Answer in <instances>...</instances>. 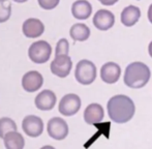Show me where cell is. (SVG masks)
<instances>
[{"instance_id":"obj_1","label":"cell","mask_w":152,"mask_h":149,"mask_svg":"<svg viewBox=\"0 0 152 149\" xmlns=\"http://www.w3.org/2000/svg\"><path fill=\"white\" fill-rule=\"evenodd\" d=\"M108 114L116 123H126L134 117L136 106L130 97L123 94L114 95L108 102Z\"/></svg>"},{"instance_id":"obj_2","label":"cell","mask_w":152,"mask_h":149,"mask_svg":"<svg viewBox=\"0 0 152 149\" xmlns=\"http://www.w3.org/2000/svg\"><path fill=\"white\" fill-rule=\"evenodd\" d=\"M150 69L145 63L136 61L126 66L123 81L129 88H143L150 80Z\"/></svg>"},{"instance_id":"obj_3","label":"cell","mask_w":152,"mask_h":149,"mask_svg":"<svg viewBox=\"0 0 152 149\" xmlns=\"http://www.w3.org/2000/svg\"><path fill=\"white\" fill-rule=\"evenodd\" d=\"M76 80L82 85H90L96 79V66L90 60L79 61L75 71Z\"/></svg>"},{"instance_id":"obj_4","label":"cell","mask_w":152,"mask_h":149,"mask_svg":"<svg viewBox=\"0 0 152 149\" xmlns=\"http://www.w3.org/2000/svg\"><path fill=\"white\" fill-rule=\"evenodd\" d=\"M51 54H52L51 45L46 40L34 42L28 50V56L30 60L37 64L47 62L50 59Z\"/></svg>"},{"instance_id":"obj_5","label":"cell","mask_w":152,"mask_h":149,"mask_svg":"<svg viewBox=\"0 0 152 149\" xmlns=\"http://www.w3.org/2000/svg\"><path fill=\"white\" fill-rule=\"evenodd\" d=\"M81 108V99L75 93L64 95L59 103L58 110L63 116H72L77 114Z\"/></svg>"},{"instance_id":"obj_6","label":"cell","mask_w":152,"mask_h":149,"mask_svg":"<svg viewBox=\"0 0 152 149\" xmlns=\"http://www.w3.org/2000/svg\"><path fill=\"white\" fill-rule=\"evenodd\" d=\"M72 61L68 55H58L55 56L54 60L51 62L50 69L53 74L59 78H65L72 71Z\"/></svg>"},{"instance_id":"obj_7","label":"cell","mask_w":152,"mask_h":149,"mask_svg":"<svg viewBox=\"0 0 152 149\" xmlns=\"http://www.w3.org/2000/svg\"><path fill=\"white\" fill-rule=\"evenodd\" d=\"M47 131L51 138L60 141L67 137L68 125L64 119L60 118V117H54L49 120Z\"/></svg>"},{"instance_id":"obj_8","label":"cell","mask_w":152,"mask_h":149,"mask_svg":"<svg viewBox=\"0 0 152 149\" xmlns=\"http://www.w3.org/2000/svg\"><path fill=\"white\" fill-rule=\"evenodd\" d=\"M22 129L27 136L31 138L39 137L44 131V122L37 116L28 115L23 119Z\"/></svg>"},{"instance_id":"obj_9","label":"cell","mask_w":152,"mask_h":149,"mask_svg":"<svg viewBox=\"0 0 152 149\" xmlns=\"http://www.w3.org/2000/svg\"><path fill=\"white\" fill-rule=\"evenodd\" d=\"M115 23V17L113 12L107 9H99L93 17V25L98 30L106 31L112 28Z\"/></svg>"},{"instance_id":"obj_10","label":"cell","mask_w":152,"mask_h":149,"mask_svg":"<svg viewBox=\"0 0 152 149\" xmlns=\"http://www.w3.org/2000/svg\"><path fill=\"white\" fill-rule=\"evenodd\" d=\"M44 84V78L38 72L30 71L26 73L22 78V86L27 92H34L40 89Z\"/></svg>"},{"instance_id":"obj_11","label":"cell","mask_w":152,"mask_h":149,"mask_svg":"<svg viewBox=\"0 0 152 149\" xmlns=\"http://www.w3.org/2000/svg\"><path fill=\"white\" fill-rule=\"evenodd\" d=\"M121 74V67L115 62H107L102 66L100 77L107 84H114L119 80Z\"/></svg>"},{"instance_id":"obj_12","label":"cell","mask_w":152,"mask_h":149,"mask_svg":"<svg viewBox=\"0 0 152 149\" xmlns=\"http://www.w3.org/2000/svg\"><path fill=\"white\" fill-rule=\"evenodd\" d=\"M56 104V95L53 91L46 89L39 92L35 97V106L38 110L50 111Z\"/></svg>"},{"instance_id":"obj_13","label":"cell","mask_w":152,"mask_h":149,"mask_svg":"<svg viewBox=\"0 0 152 149\" xmlns=\"http://www.w3.org/2000/svg\"><path fill=\"white\" fill-rule=\"evenodd\" d=\"M23 33L25 37L29 38H35L38 37L44 33L45 31V25L42 22L38 19L30 18L27 19L24 23H23Z\"/></svg>"},{"instance_id":"obj_14","label":"cell","mask_w":152,"mask_h":149,"mask_svg":"<svg viewBox=\"0 0 152 149\" xmlns=\"http://www.w3.org/2000/svg\"><path fill=\"white\" fill-rule=\"evenodd\" d=\"M104 109L99 104H90L84 111V120L87 124H95L104 119Z\"/></svg>"},{"instance_id":"obj_15","label":"cell","mask_w":152,"mask_h":149,"mask_svg":"<svg viewBox=\"0 0 152 149\" xmlns=\"http://www.w3.org/2000/svg\"><path fill=\"white\" fill-rule=\"evenodd\" d=\"M92 6L87 0H77L72 5V14L78 20H86L90 17Z\"/></svg>"},{"instance_id":"obj_16","label":"cell","mask_w":152,"mask_h":149,"mask_svg":"<svg viewBox=\"0 0 152 149\" xmlns=\"http://www.w3.org/2000/svg\"><path fill=\"white\" fill-rule=\"evenodd\" d=\"M141 17V10L134 5H128L122 10L120 20L121 23L126 27H132L139 21Z\"/></svg>"},{"instance_id":"obj_17","label":"cell","mask_w":152,"mask_h":149,"mask_svg":"<svg viewBox=\"0 0 152 149\" xmlns=\"http://www.w3.org/2000/svg\"><path fill=\"white\" fill-rule=\"evenodd\" d=\"M6 149H23L25 146L24 137L18 131H10L3 137Z\"/></svg>"},{"instance_id":"obj_18","label":"cell","mask_w":152,"mask_h":149,"mask_svg":"<svg viewBox=\"0 0 152 149\" xmlns=\"http://www.w3.org/2000/svg\"><path fill=\"white\" fill-rule=\"evenodd\" d=\"M69 34L76 42H84L90 37V29L87 25L82 23H77L70 27Z\"/></svg>"},{"instance_id":"obj_19","label":"cell","mask_w":152,"mask_h":149,"mask_svg":"<svg viewBox=\"0 0 152 149\" xmlns=\"http://www.w3.org/2000/svg\"><path fill=\"white\" fill-rule=\"evenodd\" d=\"M17 131V124L12 119L8 117H2L0 118V138L3 139V137L7 133Z\"/></svg>"},{"instance_id":"obj_20","label":"cell","mask_w":152,"mask_h":149,"mask_svg":"<svg viewBox=\"0 0 152 149\" xmlns=\"http://www.w3.org/2000/svg\"><path fill=\"white\" fill-rule=\"evenodd\" d=\"M12 3L10 0H0V23H4L10 18Z\"/></svg>"},{"instance_id":"obj_21","label":"cell","mask_w":152,"mask_h":149,"mask_svg":"<svg viewBox=\"0 0 152 149\" xmlns=\"http://www.w3.org/2000/svg\"><path fill=\"white\" fill-rule=\"evenodd\" d=\"M68 48H69V45H68L67 39H65V38L59 39V42L56 45L55 56H58V55H68Z\"/></svg>"},{"instance_id":"obj_22","label":"cell","mask_w":152,"mask_h":149,"mask_svg":"<svg viewBox=\"0 0 152 149\" xmlns=\"http://www.w3.org/2000/svg\"><path fill=\"white\" fill-rule=\"evenodd\" d=\"M38 1V4L42 8L44 9H53L55 8L57 5L59 4V1L60 0H37Z\"/></svg>"},{"instance_id":"obj_23","label":"cell","mask_w":152,"mask_h":149,"mask_svg":"<svg viewBox=\"0 0 152 149\" xmlns=\"http://www.w3.org/2000/svg\"><path fill=\"white\" fill-rule=\"evenodd\" d=\"M102 4L104 5H107V6H110V5H113V4L116 3L118 0H98Z\"/></svg>"},{"instance_id":"obj_24","label":"cell","mask_w":152,"mask_h":149,"mask_svg":"<svg viewBox=\"0 0 152 149\" xmlns=\"http://www.w3.org/2000/svg\"><path fill=\"white\" fill-rule=\"evenodd\" d=\"M148 19L152 24V3L150 4V6H149V8H148Z\"/></svg>"},{"instance_id":"obj_25","label":"cell","mask_w":152,"mask_h":149,"mask_svg":"<svg viewBox=\"0 0 152 149\" xmlns=\"http://www.w3.org/2000/svg\"><path fill=\"white\" fill-rule=\"evenodd\" d=\"M148 52H149V55H150L151 58H152V42L149 44V46H148Z\"/></svg>"},{"instance_id":"obj_26","label":"cell","mask_w":152,"mask_h":149,"mask_svg":"<svg viewBox=\"0 0 152 149\" xmlns=\"http://www.w3.org/2000/svg\"><path fill=\"white\" fill-rule=\"evenodd\" d=\"M40 149H55L53 146H50V145H46V146H44V147H42Z\"/></svg>"},{"instance_id":"obj_27","label":"cell","mask_w":152,"mask_h":149,"mask_svg":"<svg viewBox=\"0 0 152 149\" xmlns=\"http://www.w3.org/2000/svg\"><path fill=\"white\" fill-rule=\"evenodd\" d=\"M14 1L18 2V3H23V2H26L27 0H14Z\"/></svg>"}]
</instances>
